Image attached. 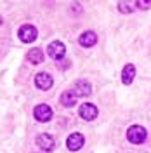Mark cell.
<instances>
[{
  "label": "cell",
  "mask_w": 151,
  "mask_h": 153,
  "mask_svg": "<svg viewBox=\"0 0 151 153\" xmlns=\"http://www.w3.org/2000/svg\"><path fill=\"white\" fill-rule=\"evenodd\" d=\"M146 136H148V132L142 125H132L127 131V139L132 144H142L146 141Z\"/></svg>",
  "instance_id": "cell-1"
},
{
  "label": "cell",
  "mask_w": 151,
  "mask_h": 153,
  "mask_svg": "<svg viewBox=\"0 0 151 153\" xmlns=\"http://www.w3.org/2000/svg\"><path fill=\"white\" fill-rule=\"evenodd\" d=\"M78 42H80L82 47H94L95 44H97V35H95L94 31H85V33L80 35Z\"/></svg>",
  "instance_id": "cell-9"
},
{
  "label": "cell",
  "mask_w": 151,
  "mask_h": 153,
  "mask_svg": "<svg viewBox=\"0 0 151 153\" xmlns=\"http://www.w3.org/2000/svg\"><path fill=\"white\" fill-rule=\"evenodd\" d=\"M84 136L82 134H78V132H73L70 137L66 139V146H68V150H71V152H78L82 146H84Z\"/></svg>",
  "instance_id": "cell-7"
},
{
  "label": "cell",
  "mask_w": 151,
  "mask_h": 153,
  "mask_svg": "<svg viewBox=\"0 0 151 153\" xmlns=\"http://www.w3.org/2000/svg\"><path fill=\"white\" fill-rule=\"evenodd\" d=\"M134 78H135V66L129 63V65H125L123 70H122V82L125 85H130Z\"/></svg>",
  "instance_id": "cell-10"
},
{
  "label": "cell",
  "mask_w": 151,
  "mask_h": 153,
  "mask_svg": "<svg viewBox=\"0 0 151 153\" xmlns=\"http://www.w3.org/2000/svg\"><path fill=\"white\" fill-rule=\"evenodd\" d=\"M118 10H120L122 14H130L134 10L132 0H120V2H118Z\"/></svg>",
  "instance_id": "cell-14"
},
{
  "label": "cell",
  "mask_w": 151,
  "mask_h": 153,
  "mask_svg": "<svg viewBox=\"0 0 151 153\" xmlns=\"http://www.w3.org/2000/svg\"><path fill=\"white\" fill-rule=\"evenodd\" d=\"M52 76L49 75V73H38L37 76H35V85L38 87V89H42V91H47V89H50L52 87Z\"/></svg>",
  "instance_id": "cell-8"
},
{
  "label": "cell",
  "mask_w": 151,
  "mask_h": 153,
  "mask_svg": "<svg viewBox=\"0 0 151 153\" xmlns=\"http://www.w3.org/2000/svg\"><path fill=\"white\" fill-rule=\"evenodd\" d=\"M37 144H38V148L40 150H44V152H52L54 150V139H52V136L50 134H38V137H37Z\"/></svg>",
  "instance_id": "cell-6"
},
{
  "label": "cell",
  "mask_w": 151,
  "mask_h": 153,
  "mask_svg": "<svg viewBox=\"0 0 151 153\" xmlns=\"http://www.w3.org/2000/svg\"><path fill=\"white\" fill-rule=\"evenodd\" d=\"M75 92L78 96H90L92 94V85H90L87 80H76Z\"/></svg>",
  "instance_id": "cell-11"
},
{
  "label": "cell",
  "mask_w": 151,
  "mask_h": 153,
  "mask_svg": "<svg viewBox=\"0 0 151 153\" xmlns=\"http://www.w3.org/2000/svg\"><path fill=\"white\" fill-rule=\"evenodd\" d=\"M33 115L38 122H49L52 118V108L49 105H38L33 110Z\"/></svg>",
  "instance_id": "cell-4"
},
{
  "label": "cell",
  "mask_w": 151,
  "mask_h": 153,
  "mask_svg": "<svg viewBox=\"0 0 151 153\" xmlns=\"http://www.w3.org/2000/svg\"><path fill=\"white\" fill-rule=\"evenodd\" d=\"M38 31L37 28L33 26V25H23L18 31V37L21 42H24V44H30V42H35V38H37Z\"/></svg>",
  "instance_id": "cell-2"
},
{
  "label": "cell",
  "mask_w": 151,
  "mask_h": 153,
  "mask_svg": "<svg viewBox=\"0 0 151 153\" xmlns=\"http://www.w3.org/2000/svg\"><path fill=\"white\" fill-rule=\"evenodd\" d=\"M26 59H28L30 63H33V65H40L42 61H44V51L42 49H30L28 54H26Z\"/></svg>",
  "instance_id": "cell-12"
},
{
  "label": "cell",
  "mask_w": 151,
  "mask_h": 153,
  "mask_svg": "<svg viewBox=\"0 0 151 153\" xmlns=\"http://www.w3.org/2000/svg\"><path fill=\"white\" fill-rule=\"evenodd\" d=\"M76 97H78V94H76L75 91H64L63 94H61V103H63V106H73L76 105Z\"/></svg>",
  "instance_id": "cell-13"
},
{
  "label": "cell",
  "mask_w": 151,
  "mask_h": 153,
  "mask_svg": "<svg viewBox=\"0 0 151 153\" xmlns=\"http://www.w3.org/2000/svg\"><path fill=\"white\" fill-rule=\"evenodd\" d=\"M47 54L52 59H56V61H59V59H63L64 57V54H66V47H64V44L63 42H52V44H49L47 45Z\"/></svg>",
  "instance_id": "cell-3"
},
{
  "label": "cell",
  "mask_w": 151,
  "mask_h": 153,
  "mask_svg": "<svg viewBox=\"0 0 151 153\" xmlns=\"http://www.w3.org/2000/svg\"><path fill=\"white\" fill-rule=\"evenodd\" d=\"M0 25H2V16H0Z\"/></svg>",
  "instance_id": "cell-16"
},
{
  "label": "cell",
  "mask_w": 151,
  "mask_h": 153,
  "mask_svg": "<svg viewBox=\"0 0 151 153\" xmlns=\"http://www.w3.org/2000/svg\"><path fill=\"white\" fill-rule=\"evenodd\" d=\"M135 5L142 10H148L151 9V0H135Z\"/></svg>",
  "instance_id": "cell-15"
},
{
  "label": "cell",
  "mask_w": 151,
  "mask_h": 153,
  "mask_svg": "<svg viewBox=\"0 0 151 153\" xmlns=\"http://www.w3.org/2000/svg\"><path fill=\"white\" fill-rule=\"evenodd\" d=\"M78 113H80V117L84 118V120H94L95 117H97V108H95L92 103H84V105L80 106V110H78Z\"/></svg>",
  "instance_id": "cell-5"
}]
</instances>
